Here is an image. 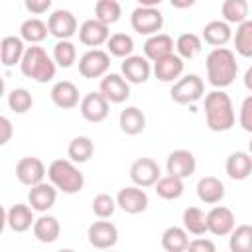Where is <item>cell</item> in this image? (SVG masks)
Masks as SVG:
<instances>
[{
    "label": "cell",
    "mask_w": 252,
    "mask_h": 252,
    "mask_svg": "<svg viewBox=\"0 0 252 252\" xmlns=\"http://www.w3.org/2000/svg\"><path fill=\"white\" fill-rule=\"evenodd\" d=\"M20 71L28 79H33L37 83H49L55 77L57 65L43 47L32 43L30 47L24 49V55L20 59Z\"/></svg>",
    "instance_id": "3"
},
{
    "label": "cell",
    "mask_w": 252,
    "mask_h": 252,
    "mask_svg": "<svg viewBox=\"0 0 252 252\" xmlns=\"http://www.w3.org/2000/svg\"><path fill=\"white\" fill-rule=\"evenodd\" d=\"M252 69H248L246 71V77H244V83H246V89H252Z\"/></svg>",
    "instance_id": "51"
},
{
    "label": "cell",
    "mask_w": 252,
    "mask_h": 252,
    "mask_svg": "<svg viewBox=\"0 0 252 252\" xmlns=\"http://www.w3.org/2000/svg\"><path fill=\"white\" fill-rule=\"evenodd\" d=\"M57 67H63V69H69L75 59H77V47L69 41V39H57V43L53 45V57Z\"/></svg>",
    "instance_id": "41"
},
{
    "label": "cell",
    "mask_w": 252,
    "mask_h": 252,
    "mask_svg": "<svg viewBox=\"0 0 252 252\" xmlns=\"http://www.w3.org/2000/svg\"><path fill=\"white\" fill-rule=\"evenodd\" d=\"M169 94H171V100L177 102V104H193V102L203 98L205 83L199 75L189 73V75H185V77H181L173 83Z\"/></svg>",
    "instance_id": "5"
},
{
    "label": "cell",
    "mask_w": 252,
    "mask_h": 252,
    "mask_svg": "<svg viewBox=\"0 0 252 252\" xmlns=\"http://www.w3.org/2000/svg\"><path fill=\"white\" fill-rule=\"evenodd\" d=\"M24 39L18 35H6L0 41V63L6 67H14L16 63H20L22 55H24Z\"/></svg>",
    "instance_id": "29"
},
{
    "label": "cell",
    "mask_w": 252,
    "mask_h": 252,
    "mask_svg": "<svg viewBox=\"0 0 252 252\" xmlns=\"http://www.w3.org/2000/svg\"><path fill=\"white\" fill-rule=\"evenodd\" d=\"M57 201V189L51 183L39 181L35 185H32L30 193H28V205L37 211V213H45L49 211Z\"/></svg>",
    "instance_id": "18"
},
{
    "label": "cell",
    "mask_w": 252,
    "mask_h": 252,
    "mask_svg": "<svg viewBox=\"0 0 252 252\" xmlns=\"http://www.w3.org/2000/svg\"><path fill=\"white\" fill-rule=\"evenodd\" d=\"M197 197L207 205H217L224 199V183L215 175H205L197 181Z\"/></svg>",
    "instance_id": "22"
},
{
    "label": "cell",
    "mask_w": 252,
    "mask_h": 252,
    "mask_svg": "<svg viewBox=\"0 0 252 252\" xmlns=\"http://www.w3.org/2000/svg\"><path fill=\"white\" fill-rule=\"evenodd\" d=\"M205 217H207V232H211L215 236H226L236 224L234 213L222 205L213 207Z\"/></svg>",
    "instance_id": "16"
},
{
    "label": "cell",
    "mask_w": 252,
    "mask_h": 252,
    "mask_svg": "<svg viewBox=\"0 0 252 252\" xmlns=\"http://www.w3.org/2000/svg\"><path fill=\"white\" fill-rule=\"evenodd\" d=\"M8 106L16 114H24V112H28L33 106V98H32V94H30L28 89H22L20 87V89H14L8 94Z\"/></svg>",
    "instance_id": "42"
},
{
    "label": "cell",
    "mask_w": 252,
    "mask_h": 252,
    "mask_svg": "<svg viewBox=\"0 0 252 252\" xmlns=\"http://www.w3.org/2000/svg\"><path fill=\"white\" fill-rule=\"evenodd\" d=\"M159 165L152 158H138L130 165V179L138 187H152L159 179Z\"/></svg>",
    "instance_id": "12"
},
{
    "label": "cell",
    "mask_w": 252,
    "mask_h": 252,
    "mask_svg": "<svg viewBox=\"0 0 252 252\" xmlns=\"http://www.w3.org/2000/svg\"><path fill=\"white\" fill-rule=\"evenodd\" d=\"M130 26L140 35H154L163 28V14L158 8L138 6L130 16Z\"/></svg>",
    "instance_id": "6"
},
{
    "label": "cell",
    "mask_w": 252,
    "mask_h": 252,
    "mask_svg": "<svg viewBox=\"0 0 252 252\" xmlns=\"http://www.w3.org/2000/svg\"><path fill=\"white\" fill-rule=\"evenodd\" d=\"M175 49H177V55L181 59H193L201 53L203 49V41L199 35L195 33H181L175 41Z\"/></svg>",
    "instance_id": "39"
},
{
    "label": "cell",
    "mask_w": 252,
    "mask_h": 252,
    "mask_svg": "<svg viewBox=\"0 0 252 252\" xmlns=\"http://www.w3.org/2000/svg\"><path fill=\"white\" fill-rule=\"evenodd\" d=\"M230 234V250L232 252H250L252 250V226L250 224H240L228 232Z\"/></svg>",
    "instance_id": "40"
},
{
    "label": "cell",
    "mask_w": 252,
    "mask_h": 252,
    "mask_svg": "<svg viewBox=\"0 0 252 252\" xmlns=\"http://www.w3.org/2000/svg\"><path fill=\"white\" fill-rule=\"evenodd\" d=\"M187 230L181 226H167L161 234V248L165 252H183L187 250Z\"/></svg>",
    "instance_id": "32"
},
{
    "label": "cell",
    "mask_w": 252,
    "mask_h": 252,
    "mask_svg": "<svg viewBox=\"0 0 252 252\" xmlns=\"http://www.w3.org/2000/svg\"><path fill=\"white\" fill-rule=\"evenodd\" d=\"M49 94H51L53 104L61 110H69V108H75L79 104V89L71 81H57L51 87Z\"/></svg>",
    "instance_id": "21"
},
{
    "label": "cell",
    "mask_w": 252,
    "mask_h": 252,
    "mask_svg": "<svg viewBox=\"0 0 252 252\" xmlns=\"http://www.w3.org/2000/svg\"><path fill=\"white\" fill-rule=\"evenodd\" d=\"M114 211H116V199L110 197L108 193H98L93 199V213L98 219H108L114 215Z\"/></svg>",
    "instance_id": "43"
},
{
    "label": "cell",
    "mask_w": 252,
    "mask_h": 252,
    "mask_svg": "<svg viewBox=\"0 0 252 252\" xmlns=\"http://www.w3.org/2000/svg\"><path fill=\"white\" fill-rule=\"evenodd\" d=\"M140 6H150V8H158L163 0H136Z\"/></svg>",
    "instance_id": "49"
},
{
    "label": "cell",
    "mask_w": 252,
    "mask_h": 252,
    "mask_svg": "<svg viewBox=\"0 0 252 252\" xmlns=\"http://www.w3.org/2000/svg\"><path fill=\"white\" fill-rule=\"evenodd\" d=\"M148 193L138 187V185H130V187H122L116 195V207H120L124 213L128 215H140L148 209Z\"/></svg>",
    "instance_id": "9"
},
{
    "label": "cell",
    "mask_w": 252,
    "mask_h": 252,
    "mask_svg": "<svg viewBox=\"0 0 252 252\" xmlns=\"http://www.w3.org/2000/svg\"><path fill=\"white\" fill-rule=\"evenodd\" d=\"M87 236H89V242L93 248L106 250L118 242V228L108 220H94L89 226Z\"/></svg>",
    "instance_id": "13"
},
{
    "label": "cell",
    "mask_w": 252,
    "mask_h": 252,
    "mask_svg": "<svg viewBox=\"0 0 252 252\" xmlns=\"http://www.w3.org/2000/svg\"><path fill=\"white\" fill-rule=\"evenodd\" d=\"M108 100L100 94V93H87L81 102H79V110H81V116L87 120V122H102L106 116H108Z\"/></svg>",
    "instance_id": "15"
},
{
    "label": "cell",
    "mask_w": 252,
    "mask_h": 252,
    "mask_svg": "<svg viewBox=\"0 0 252 252\" xmlns=\"http://www.w3.org/2000/svg\"><path fill=\"white\" fill-rule=\"evenodd\" d=\"M106 47H108V55H114V57L124 59L128 55H132V51H134V39H132V35L122 33V32L120 33H112L106 39Z\"/></svg>",
    "instance_id": "38"
},
{
    "label": "cell",
    "mask_w": 252,
    "mask_h": 252,
    "mask_svg": "<svg viewBox=\"0 0 252 252\" xmlns=\"http://www.w3.org/2000/svg\"><path fill=\"white\" fill-rule=\"evenodd\" d=\"M94 154V144L89 136H75L71 142H69V148H67V156L71 161L75 163H85L93 158Z\"/></svg>",
    "instance_id": "30"
},
{
    "label": "cell",
    "mask_w": 252,
    "mask_h": 252,
    "mask_svg": "<svg viewBox=\"0 0 252 252\" xmlns=\"http://www.w3.org/2000/svg\"><path fill=\"white\" fill-rule=\"evenodd\" d=\"M122 16V8L118 4V0H96L94 4V18L106 26H112L120 20Z\"/></svg>",
    "instance_id": "36"
},
{
    "label": "cell",
    "mask_w": 252,
    "mask_h": 252,
    "mask_svg": "<svg viewBox=\"0 0 252 252\" xmlns=\"http://www.w3.org/2000/svg\"><path fill=\"white\" fill-rule=\"evenodd\" d=\"M110 69V55L108 51L102 49H89L87 53L81 55L79 59V73L85 79H98L102 75H106Z\"/></svg>",
    "instance_id": "7"
},
{
    "label": "cell",
    "mask_w": 252,
    "mask_h": 252,
    "mask_svg": "<svg viewBox=\"0 0 252 252\" xmlns=\"http://www.w3.org/2000/svg\"><path fill=\"white\" fill-rule=\"evenodd\" d=\"M187 250L191 252H215V244L207 238H195L187 242Z\"/></svg>",
    "instance_id": "46"
},
{
    "label": "cell",
    "mask_w": 252,
    "mask_h": 252,
    "mask_svg": "<svg viewBox=\"0 0 252 252\" xmlns=\"http://www.w3.org/2000/svg\"><path fill=\"white\" fill-rule=\"evenodd\" d=\"M183 228L195 236H203L207 232V217L199 207H187L183 211Z\"/></svg>",
    "instance_id": "34"
},
{
    "label": "cell",
    "mask_w": 252,
    "mask_h": 252,
    "mask_svg": "<svg viewBox=\"0 0 252 252\" xmlns=\"http://www.w3.org/2000/svg\"><path fill=\"white\" fill-rule=\"evenodd\" d=\"M110 26L98 22L96 18H91V20H85L79 28V41L83 45H89V47H98L102 43H106L110 32H108Z\"/></svg>",
    "instance_id": "19"
},
{
    "label": "cell",
    "mask_w": 252,
    "mask_h": 252,
    "mask_svg": "<svg viewBox=\"0 0 252 252\" xmlns=\"http://www.w3.org/2000/svg\"><path fill=\"white\" fill-rule=\"evenodd\" d=\"M173 53V39L167 35V33H154V35H148L146 43H144V57L148 61H158L165 55Z\"/></svg>",
    "instance_id": "24"
},
{
    "label": "cell",
    "mask_w": 252,
    "mask_h": 252,
    "mask_svg": "<svg viewBox=\"0 0 252 252\" xmlns=\"http://www.w3.org/2000/svg\"><path fill=\"white\" fill-rule=\"evenodd\" d=\"M234 47L236 53L242 57H252V22L244 20L236 26V33H234Z\"/></svg>",
    "instance_id": "37"
},
{
    "label": "cell",
    "mask_w": 252,
    "mask_h": 252,
    "mask_svg": "<svg viewBox=\"0 0 252 252\" xmlns=\"http://www.w3.org/2000/svg\"><path fill=\"white\" fill-rule=\"evenodd\" d=\"M226 175L234 181H244L252 173V158L248 152H232L226 158Z\"/></svg>",
    "instance_id": "25"
},
{
    "label": "cell",
    "mask_w": 252,
    "mask_h": 252,
    "mask_svg": "<svg viewBox=\"0 0 252 252\" xmlns=\"http://www.w3.org/2000/svg\"><path fill=\"white\" fill-rule=\"evenodd\" d=\"M51 2L53 0H24V6L30 14L39 16V14H45L51 8Z\"/></svg>",
    "instance_id": "45"
},
{
    "label": "cell",
    "mask_w": 252,
    "mask_h": 252,
    "mask_svg": "<svg viewBox=\"0 0 252 252\" xmlns=\"http://www.w3.org/2000/svg\"><path fill=\"white\" fill-rule=\"evenodd\" d=\"M4 91H6V85H4V79H2V75H0V96L4 94Z\"/></svg>",
    "instance_id": "52"
},
{
    "label": "cell",
    "mask_w": 252,
    "mask_h": 252,
    "mask_svg": "<svg viewBox=\"0 0 252 252\" xmlns=\"http://www.w3.org/2000/svg\"><path fill=\"white\" fill-rule=\"evenodd\" d=\"M98 93L112 104H120L130 96V83L118 73H106L100 79Z\"/></svg>",
    "instance_id": "8"
},
{
    "label": "cell",
    "mask_w": 252,
    "mask_h": 252,
    "mask_svg": "<svg viewBox=\"0 0 252 252\" xmlns=\"http://www.w3.org/2000/svg\"><path fill=\"white\" fill-rule=\"evenodd\" d=\"M183 59L177 55V53H169L158 61H154V75L156 79H159L161 83H171V81H177L183 73Z\"/></svg>",
    "instance_id": "20"
},
{
    "label": "cell",
    "mask_w": 252,
    "mask_h": 252,
    "mask_svg": "<svg viewBox=\"0 0 252 252\" xmlns=\"http://www.w3.org/2000/svg\"><path fill=\"white\" fill-rule=\"evenodd\" d=\"M230 37H232V30L230 24H226L224 20H213L203 28V39L209 45L222 47L230 41Z\"/></svg>",
    "instance_id": "28"
},
{
    "label": "cell",
    "mask_w": 252,
    "mask_h": 252,
    "mask_svg": "<svg viewBox=\"0 0 252 252\" xmlns=\"http://www.w3.org/2000/svg\"><path fill=\"white\" fill-rule=\"evenodd\" d=\"M4 228H6V209L0 205V234L4 232Z\"/></svg>",
    "instance_id": "50"
},
{
    "label": "cell",
    "mask_w": 252,
    "mask_h": 252,
    "mask_svg": "<svg viewBox=\"0 0 252 252\" xmlns=\"http://www.w3.org/2000/svg\"><path fill=\"white\" fill-rule=\"evenodd\" d=\"M154 185H156L158 197H161V199H165V201H175V199H179V197L183 195V191H185L183 179H179V177H175V175H169V173H167L165 177L159 175V179H158Z\"/></svg>",
    "instance_id": "31"
},
{
    "label": "cell",
    "mask_w": 252,
    "mask_h": 252,
    "mask_svg": "<svg viewBox=\"0 0 252 252\" xmlns=\"http://www.w3.org/2000/svg\"><path fill=\"white\" fill-rule=\"evenodd\" d=\"M33 209L30 205L24 203H16L10 207V211H6V224L14 230V232H26L32 228L33 224Z\"/></svg>",
    "instance_id": "23"
},
{
    "label": "cell",
    "mask_w": 252,
    "mask_h": 252,
    "mask_svg": "<svg viewBox=\"0 0 252 252\" xmlns=\"http://www.w3.org/2000/svg\"><path fill=\"white\" fill-rule=\"evenodd\" d=\"M195 2H197V0H169V4H171L173 8H177V10H185V8H191Z\"/></svg>",
    "instance_id": "48"
},
{
    "label": "cell",
    "mask_w": 252,
    "mask_h": 252,
    "mask_svg": "<svg viewBox=\"0 0 252 252\" xmlns=\"http://www.w3.org/2000/svg\"><path fill=\"white\" fill-rule=\"evenodd\" d=\"M207 79L215 89H226L238 75V63L228 47H215L205 59Z\"/></svg>",
    "instance_id": "1"
},
{
    "label": "cell",
    "mask_w": 252,
    "mask_h": 252,
    "mask_svg": "<svg viewBox=\"0 0 252 252\" xmlns=\"http://www.w3.org/2000/svg\"><path fill=\"white\" fill-rule=\"evenodd\" d=\"M45 175L49 177V183L65 195H75L85 185L83 173L79 171V167L71 159H53L49 163Z\"/></svg>",
    "instance_id": "4"
},
{
    "label": "cell",
    "mask_w": 252,
    "mask_h": 252,
    "mask_svg": "<svg viewBox=\"0 0 252 252\" xmlns=\"http://www.w3.org/2000/svg\"><path fill=\"white\" fill-rule=\"evenodd\" d=\"M47 30L57 39H71L77 33V18L69 10H55L47 18Z\"/></svg>",
    "instance_id": "10"
},
{
    "label": "cell",
    "mask_w": 252,
    "mask_h": 252,
    "mask_svg": "<svg viewBox=\"0 0 252 252\" xmlns=\"http://www.w3.org/2000/svg\"><path fill=\"white\" fill-rule=\"evenodd\" d=\"M120 71H122V77L128 81V83H134V85H142L150 79L152 75V65L146 57L142 55H128L124 57V61L120 63Z\"/></svg>",
    "instance_id": "14"
},
{
    "label": "cell",
    "mask_w": 252,
    "mask_h": 252,
    "mask_svg": "<svg viewBox=\"0 0 252 252\" xmlns=\"http://www.w3.org/2000/svg\"><path fill=\"white\" fill-rule=\"evenodd\" d=\"M238 122L242 126V130L246 132H252V96H246L242 106H240V116H238Z\"/></svg>",
    "instance_id": "44"
},
{
    "label": "cell",
    "mask_w": 252,
    "mask_h": 252,
    "mask_svg": "<svg viewBox=\"0 0 252 252\" xmlns=\"http://www.w3.org/2000/svg\"><path fill=\"white\" fill-rule=\"evenodd\" d=\"M12 134H14L12 122H10L6 116H0V146L8 144V142L12 140Z\"/></svg>",
    "instance_id": "47"
},
{
    "label": "cell",
    "mask_w": 252,
    "mask_h": 252,
    "mask_svg": "<svg viewBox=\"0 0 252 252\" xmlns=\"http://www.w3.org/2000/svg\"><path fill=\"white\" fill-rule=\"evenodd\" d=\"M165 169L169 175H175L179 179H187L195 173L197 169V159L189 150H173L167 156Z\"/></svg>",
    "instance_id": "11"
},
{
    "label": "cell",
    "mask_w": 252,
    "mask_h": 252,
    "mask_svg": "<svg viewBox=\"0 0 252 252\" xmlns=\"http://www.w3.org/2000/svg\"><path fill=\"white\" fill-rule=\"evenodd\" d=\"M222 20L226 24H240L248 20V2L246 0H224L220 6Z\"/></svg>",
    "instance_id": "35"
},
{
    "label": "cell",
    "mask_w": 252,
    "mask_h": 252,
    "mask_svg": "<svg viewBox=\"0 0 252 252\" xmlns=\"http://www.w3.org/2000/svg\"><path fill=\"white\" fill-rule=\"evenodd\" d=\"M32 230H33V236L43 242V244H51L59 238V232H61V224L55 217L51 215H41L39 219L33 220L32 224Z\"/></svg>",
    "instance_id": "26"
},
{
    "label": "cell",
    "mask_w": 252,
    "mask_h": 252,
    "mask_svg": "<svg viewBox=\"0 0 252 252\" xmlns=\"http://www.w3.org/2000/svg\"><path fill=\"white\" fill-rule=\"evenodd\" d=\"M205 118L213 132H226L234 126L236 114L230 96L222 89H215L205 96Z\"/></svg>",
    "instance_id": "2"
},
{
    "label": "cell",
    "mask_w": 252,
    "mask_h": 252,
    "mask_svg": "<svg viewBox=\"0 0 252 252\" xmlns=\"http://www.w3.org/2000/svg\"><path fill=\"white\" fill-rule=\"evenodd\" d=\"M45 171H47V169H45L43 161H41L39 158H32V156L22 158V159L18 161V165H16V177H18V181H20L22 185H28V187H32V185L43 181Z\"/></svg>",
    "instance_id": "17"
},
{
    "label": "cell",
    "mask_w": 252,
    "mask_h": 252,
    "mask_svg": "<svg viewBox=\"0 0 252 252\" xmlns=\"http://www.w3.org/2000/svg\"><path fill=\"white\" fill-rule=\"evenodd\" d=\"M49 30H47V24L41 22L39 18H30V20H24L22 26H20V37L28 43H41L45 37H47Z\"/></svg>",
    "instance_id": "33"
},
{
    "label": "cell",
    "mask_w": 252,
    "mask_h": 252,
    "mask_svg": "<svg viewBox=\"0 0 252 252\" xmlns=\"http://www.w3.org/2000/svg\"><path fill=\"white\" fill-rule=\"evenodd\" d=\"M120 130L128 136H138L146 128V116L138 106H126L118 116Z\"/></svg>",
    "instance_id": "27"
}]
</instances>
